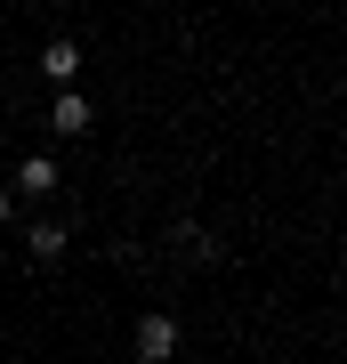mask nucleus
<instances>
[{
  "label": "nucleus",
  "instance_id": "f257e3e1",
  "mask_svg": "<svg viewBox=\"0 0 347 364\" xmlns=\"http://www.w3.org/2000/svg\"><path fill=\"white\" fill-rule=\"evenodd\" d=\"M178 340H186V332H178V316H162V308H154V316H138V356H145V364H170V356H178Z\"/></svg>",
  "mask_w": 347,
  "mask_h": 364
},
{
  "label": "nucleus",
  "instance_id": "f03ea898",
  "mask_svg": "<svg viewBox=\"0 0 347 364\" xmlns=\"http://www.w3.org/2000/svg\"><path fill=\"white\" fill-rule=\"evenodd\" d=\"M49 130H57V138H89V97H81L73 81H57V105H49Z\"/></svg>",
  "mask_w": 347,
  "mask_h": 364
},
{
  "label": "nucleus",
  "instance_id": "7ed1b4c3",
  "mask_svg": "<svg viewBox=\"0 0 347 364\" xmlns=\"http://www.w3.org/2000/svg\"><path fill=\"white\" fill-rule=\"evenodd\" d=\"M40 73H49V81H73V73H81V41H65V33H57L49 49H40Z\"/></svg>",
  "mask_w": 347,
  "mask_h": 364
},
{
  "label": "nucleus",
  "instance_id": "20e7f679",
  "mask_svg": "<svg viewBox=\"0 0 347 364\" xmlns=\"http://www.w3.org/2000/svg\"><path fill=\"white\" fill-rule=\"evenodd\" d=\"M65 243H73V235H65L57 219H33L25 227V251H33V259H65Z\"/></svg>",
  "mask_w": 347,
  "mask_h": 364
},
{
  "label": "nucleus",
  "instance_id": "39448f33",
  "mask_svg": "<svg viewBox=\"0 0 347 364\" xmlns=\"http://www.w3.org/2000/svg\"><path fill=\"white\" fill-rule=\"evenodd\" d=\"M57 178H65V170H57L49 154H25V170H16V186H25V195H49Z\"/></svg>",
  "mask_w": 347,
  "mask_h": 364
},
{
  "label": "nucleus",
  "instance_id": "423d86ee",
  "mask_svg": "<svg viewBox=\"0 0 347 364\" xmlns=\"http://www.w3.org/2000/svg\"><path fill=\"white\" fill-rule=\"evenodd\" d=\"M178 243L194 251V259H226V243H210V235H202V227H178Z\"/></svg>",
  "mask_w": 347,
  "mask_h": 364
},
{
  "label": "nucleus",
  "instance_id": "0eeeda50",
  "mask_svg": "<svg viewBox=\"0 0 347 364\" xmlns=\"http://www.w3.org/2000/svg\"><path fill=\"white\" fill-rule=\"evenodd\" d=\"M16 219V186H0V227H9Z\"/></svg>",
  "mask_w": 347,
  "mask_h": 364
}]
</instances>
